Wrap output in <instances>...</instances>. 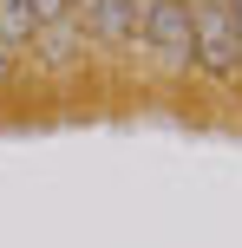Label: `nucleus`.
<instances>
[{
  "instance_id": "nucleus-1",
  "label": "nucleus",
  "mask_w": 242,
  "mask_h": 248,
  "mask_svg": "<svg viewBox=\"0 0 242 248\" xmlns=\"http://www.w3.org/2000/svg\"><path fill=\"white\" fill-rule=\"evenodd\" d=\"M190 20H196V65L216 72V78H236V72H242V26L216 7V0L196 7Z\"/></svg>"
},
{
  "instance_id": "nucleus-2",
  "label": "nucleus",
  "mask_w": 242,
  "mask_h": 248,
  "mask_svg": "<svg viewBox=\"0 0 242 248\" xmlns=\"http://www.w3.org/2000/svg\"><path fill=\"white\" fill-rule=\"evenodd\" d=\"M144 33H151L164 65H196V20L183 0H151L144 7Z\"/></svg>"
},
{
  "instance_id": "nucleus-3",
  "label": "nucleus",
  "mask_w": 242,
  "mask_h": 248,
  "mask_svg": "<svg viewBox=\"0 0 242 248\" xmlns=\"http://www.w3.org/2000/svg\"><path fill=\"white\" fill-rule=\"evenodd\" d=\"M92 26L105 39H131L138 33V0H92Z\"/></svg>"
},
{
  "instance_id": "nucleus-4",
  "label": "nucleus",
  "mask_w": 242,
  "mask_h": 248,
  "mask_svg": "<svg viewBox=\"0 0 242 248\" xmlns=\"http://www.w3.org/2000/svg\"><path fill=\"white\" fill-rule=\"evenodd\" d=\"M39 20H33V0H0V46H20L33 39Z\"/></svg>"
},
{
  "instance_id": "nucleus-5",
  "label": "nucleus",
  "mask_w": 242,
  "mask_h": 248,
  "mask_svg": "<svg viewBox=\"0 0 242 248\" xmlns=\"http://www.w3.org/2000/svg\"><path fill=\"white\" fill-rule=\"evenodd\" d=\"M33 46H39V59H46V65H65V59L79 52V33H72L65 20H52V26H39V39H33Z\"/></svg>"
},
{
  "instance_id": "nucleus-6",
  "label": "nucleus",
  "mask_w": 242,
  "mask_h": 248,
  "mask_svg": "<svg viewBox=\"0 0 242 248\" xmlns=\"http://www.w3.org/2000/svg\"><path fill=\"white\" fill-rule=\"evenodd\" d=\"M65 7H72V0H33V20L52 26V20H65Z\"/></svg>"
},
{
  "instance_id": "nucleus-7",
  "label": "nucleus",
  "mask_w": 242,
  "mask_h": 248,
  "mask_svg": "<svg viewBox=\"0 0 242 248\" xmlns=\"http://www.w3.org/2000/svg\"><path fill=\"white\" fill-rule=\"evenodd\" d=\"M216 7H223V13H229V20L242 26V0H216Z\"/></svg>"
},
{
  "instance_id": "nucleus-8",
  "label": "nucleus",
  "mask_w": 242,
  "mask_h": 248,
  "mask_svg": "<svg viewBox=\"0 0 242 248\" xmlns=\"http://www.w3.org/2000/svg\"><path fill=\"white\" fill-rule=\"evenodd\" d=\"M85 7H92V0H85Z\"/></svg>"
}]
</instances>
